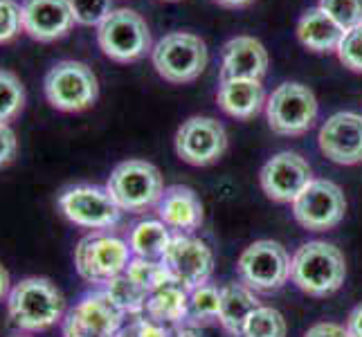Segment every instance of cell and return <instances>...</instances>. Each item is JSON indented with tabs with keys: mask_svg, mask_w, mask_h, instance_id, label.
Masks as SVG:
<instances>
[{
	"mask_svg": "<svg viewBox=\"0 0 362 337\" xmlns=\"http://www.w3.org/2000/svg\"><path fill=\"white\" fill-rule=\"evenodd\" d=\"M7 315L23 333H41L66 317V299L45 277H25L11 285L7 295Z\"/></svg>",
	"mask_w": 362,
	"mask_h": 337,
	"instance_id": "6da1fadb",
	"label": "cell"
},
{
	"mask_svg": "<svg viewBox=\"0 0 362 337\" xmlns=\"http://www.w3.org/2000/svg\"><path fill=\"white\" fill-rule=\"evenodd\" d=\"M346 261L340 247L327 241H308L291 259V279L310 297H327L342 288Z\"/></svg>",
	"mask_w": 362,
	"mask_h": 337,
	"instance_id": "7a4b0ae2",
	"label": "cell"
},
{
	"mask_svg": "<svg viewBox=\"0 0 362 337\" xmlns=\"http://www.w3.org/2000/svg\"><path fill=\"white\" fill-rule=\"evenodd\" d=\"M43 93L52 108L61 112H81L97 102L99 83L90 66L66 59L47 70Z\"/></svg>",
	"mask_w": 362,
	"mask_h": 337,
	"instance_id": "3957f363",
	"label": "cell"
},
{
	"mask_svg": "<svg viewBox=\"0 0 362 337\" xmlns=\"http://www.w3.org/2000/svg\"><path fill=\"white\" fill-rule=\"evenodd\" d=\"M129 241L110 232H90L74 247V268L90 283H108L124 274L131 264Z\"/></svg>",
	"mask_w": 362,
	"mask_h": 337,
	"instance_id": "277c9868",
	"label": "cell"
},
{
	"mask_svg": "<svg viewBox=\"0 0 362 337\" xmlns=\"http://www.w3.org/2000/svg\"><path fill=\"white\" fill-rule=\"evenodd\" d=\"M106 191L122 211H142L160 203L165 194V182L151 162L127 160L110 171Z\"/></svg>",
	"mask_w": 362,
	"mask_h": 337,
	"instance_id": "5b68a950",
	"label": "cell"
},
{
	"mask_svg": "<svg viewBox=\"0 0 362 337\" xmlns=\"http://www.w3.org/2000/svg\"><path fill=\"white\" fill-rule=\"evenodd\" d=\"M153 68L169 83H189L207 66V45L201 36L173 32L160 39L151 52Z\"/></svg>",
	"mask_w": 362,
	"mask_h": 337,
	"instance_id": "8992f818",
	"label": "cell"
},
{
	"mask_svg": "<svg viewBox=\"0 0 362 337\" xmlns=\"http://www.w3.org/2000/svg\"><path fill=\"white\" fill-rule=\"evenodd\" d=\"M97 43L108 59L117 64H131L151 49V32L137 11L113 9L97 28Z\"/></svg>",
	"mask_w": 362,
	"mask_h": 337,
	"instance_id": "52a82bcc",
	"label": "cell"
},
{
	"mask_svg": "<svg viewBox=\"0 0 362 337\" xmlns=\"http://www.w3.org/2000/svg\"><path fill=\"white\" fill-rule=\"evenodd\" d=\"M239 277L257 292H274L291 279V256L277 241H255L239 256Z\"/></svg>",
	"mask_w": 362,
	"mask_h": 337,
	"instance_id": "ba28073f",
	"label": "cell"
},
{
	"mask_svg": "<svg viewBox=\"0 0 362 337\" xmlns=\"http://www.w3.org/2000/svg\"><path fill=\"white\" fill-rule=\"evenodd\" d=\"M59 209L70 223L93 232L115 227L122 218V209L110 194L95 184H74L61 191Z\"/></svg>",
	"mask_w": 362,
	"mask_h": 337,
	"instance_id": "9c48e42d",
	"label": "cell"
},
{
	"mask_svg": "<svg viewBox=\"0 0 362 337\" xmlns=\"http://www.w3.org/2000/svg\"><path fill=\"white\" fill-rule=\"evenodd\" d=\"M268 126L286 137L304 135L317 117V99L308 85L281 83L266 104Z\"/></svg>",
	"mask_w": 362,
	"mask_h": 337,
	"instance_id": "30bf717a",
	"label": "cell"
},
{
	"mask_svg": "<svg viewBox=\"0 0 362 337\" xmlns=\"http://www.w3.org/2000/svg\"><path fill=\"white\" fill-rule=\"evenodd\" d=\"M64 337H117L124 329V313L106 290H93L74 304L64 321Z\"/></svg>",
	"mask_w": 362,
	"mask_h": 337,
	"instance_id": "8fae6325",
	"label": "cell"
},
{
	"mask_svg": "<svg viewBox=\"0 0 362 337\" xmlns=\"http://www.w3.org/2000/svg\"><path fill=\"white\" fill-rule=\"evenodd\" d=\"M346 211L342 189L331 180H310L293 201L295 220L308 232H327L340 225Z\"/></svg>",
	"mask_w": 362,
	"mask_h": 337,
	"instance_id": "7c38bea8",
	"label": "cell"
},
{
	"mask_svg": "<svg viewBox=\"0 0 362 337\" xmlns=\"http://www.w3.org/2000/svg\"><path fill=\"white\" fill-rule=\"evenodd\" d=\"M160 261L169 270L171 279L187 290L207 283L214 270V254L209 245L189 234H173Z\"/></svg>",
	"mask_w": 362,
	"mask_h": 337,
	"instance_id": "4fadbf2b",
	"label": "cell"
},
{
	"mask_svg": "<svg viewBox=\"0 0 362 337\" xmlns=\"http://www.w3.org/2000/svg\"><path fill=\"white\" fill-rule=\"evenodd\" d=\"M228 148V133L214 117H189L176 133V153L194 167L214 165Z\"/></svg>",
	"mask_w": 362,
	"mask_h": 337,
	"instance_id": "5bb4252c",
	"label": "cell"
},
{
	"mask_svg": "<svg viewBox=\"0 0 362 337\" xmlns=\"http://www.w3.org/2000/svg\"><path fill=\"white\" fill-rule=\"evenodd\" d=\"M261 189L274 203H293L313 180L308 162L295 151L272 155L259 173Z\"/></svg>",
	"mask_w": 362,
	"mask_h": 337,
	"instance_id": "9a60e30c",
	"label": "cell"
},
{
	"mask_svg": "<svg viewBox=\"0 0 362 337\" xmlns=\"http://www.w3.org/2000/svg\"><path fill=\"white\" fill-rule=\"evenodd\" d=\"M320 148L335 165L362 162V115L342 110L331 115L320 129Z\"/></svg>",
	"mask_w": 362,
	"mask_h": 337,
	"instance_id": "2e32d148",
	"label": "cell"
},
{
	"mask_svg": "<svg viewBox=\"0 0 362 337\" xmlns=\"http://www.w3.org/2000/svg\"><path fill=\"white\" fill-rule=\"evenodd\" d=\"M23 32L39 43H54L72 30L70 0H23L21 3Z\"/></svg>",
	"mask_w": 362,
	"mask_h": 337,
	"instance_id": "e0dca14e",
	"label": "cell"
},
{
	"mask_svg": "<svg viewBox=\"0 0 362 337\" xmlns=\"http://www.w3.org/2000/svg\"><path fill=\"white\" fill-rule=\"evenodd\" d=\"M268 70V52L261 41L252 36H236L223 47V64H221V81L230 79H255Z\"/></svg>",
	"mask_w": 362,
	"mask_h": 337,
	"instance_id": "ac0fdd59",
	"label": "cell"
},
{
	"mask_svg": "<svg viewBox=\"0 0 362 337\" xmlns=\"http://www.w3.org/2000/svg\"><path fill=\"white\" fill-rule=\"evenodd\" d=\"M158 216L167 227L196 230L203 223V203L189 187L173 184L160 198Z\"/></svg>",
	"mask_w": 362,
	"mask_h": 337,
	"instance_id": "d6986e66",
	"label": "cell"
},
{
	"mask_svg": "<svg viewBox=\"0 0 362 337\" xmlns=\"http://www.w3.org/2000/svg\"><path fill=\"white\" fill-rule=\"evenodd\" d=\"M216 102L228 112L230 117L236 119H250L264 108L266 93L261 81L255 79H230L221 81V88L216 93Z\"/></svg>",
	"mask_w": 362,
	"mask_h": 337,
	"instance_id": "ffe728a7",
	"label": "cell"
},
{
	"mask_svg": "<svg viewBox=\"0 0 362 337\" xmlns=\"http://www.w3.org/2000/svg\"><path fill=\"white\" fill-rule=\"evenodd\" d=\"M344 30L322 7L308 9L297 23V39L313 52H333L338 49Z\"/></svg>",
	"mask_w": 362,
	"mask_h": 337,
	"instance_id": "44dd1931",
	"label": "cell"
},
{
	"mask_svg": "<svg viewBox=\"0 0 362 337\" xmlns=\"http://www.w3.org/2000/svg\"><path fill=\"white\" fill-rule=\"evenodd\" d=\"M259 308V299L245 283H230L221 288V310L218 321L232 337H239L247 317Z\"/></svg>",
	"mask_w": 362,
	"mask_h": 337,
	"instance_id": "7402d4cb",
	"label": "cell"
},
{
	"mask_svg": "<svg viewBox=\"0 0 362 337\" xmlns=\"http://www.w3.org/2000/svg\"><path fill=\"white\" fill-rule=\"evenodd\" d=\"M187 313H189V290L182 288L176 281L162 285L160 290L148 295L144 306L146 319L160 324V326H165V324H180L187 319Z\"/></svg>",
	"mask_w": 362,
	"mask_h": 337,
	"instance_id": "603a6c76",
	"label": "cell"
},
{
	"mask_svg": "<svg viewBox=\"0 0 362 337\" xmlns=\"http://www.w3.org/2000/svg\"><path fill=\"white\" fill-rule=\"evenodd\" d=\"M169 241L171 234L162 220H142L129 232V247L137 259H162Z\"/></svg>",
	"mask_w": 362,
	"mask_h": 337,
	"instance_id": "cb8c5ba5",
	"label": "cell"
},
{
	"mask_svg": "<svg viewBox=\"0 0 362 337\" xmlns=\"http://www.w3.org/2000/svg\"><path fill=\"white\" fill-rule=\"evenodd\" d=\"M104 290L110 299H113L115 306L124 315H142L144 313L148 292H144L140 285L133 283L127 274H119V277L104 283Z\"/></svg>",
	"mask_w": 362,
	"mask_h": 337,
	"instance_id": "d4e9b609",
	"label": "cell"
},
{
	"mask_svg": "<svg viewBox=\"0 0 362 337\" xmlns=\"http://www.w3.org/2000/svg\"><path fill=\"white\" fill-rule=\"evenodd\" d=\"M218 310H221V288L211 283H203L198 288L189 290V313H187V321L192 326L216 321Z\"/></svg>",
	"mask_w": 362,
	"mask_h": 337,
	"instance_id": "484cf974",
	"label": "cell"
},
{
	"mask_svg": "<svg viewBox=\"0 0 362 337\" xmlns=\"http://www.w3.org/2000/svg\"><path fill=\"white\" fill-rule=\"evenodd\" d=\"M124 274L133 281V283H137L140 288L144 290V292H156V290H160L162 285H167V283H171L173 279H171V274H169V270L162 266V261H151V259H131V264H129V268L124 270Z\"/></svg>",
	"mask_w": 362,
	"mask_h": 337,
	"instance_id": "4316f807",
	"label": "cell"
},
{
	"mask_svg": "<svg viewBox=\"0 0 362 337\" xmlns=\"http://www.w3.org/2000/svg\"><path fill=\"white\" fill-rule=\"evenodd\" d=\"M286 331L288 326L277 308L259 306L243 324L239 337H286Z\"/></svg>",
	"mask_w": 362,
	"mask_h": 337,
	"instance_id": "83f0119b",
	"label": "cell"
},
{
	"mask_svg": "<svg viewBox=\"0 0 362 337\" xmlns=\"http://www.w3.org/2000/svg\"><path fill=\"white\" fill-rule=\"evenodd\" d=\"M25 108L23 81L11 70L0 68V124L16 119Z\"/></svg>",
	"mask_w": 362,
	"mask_h": 337,
	"instance_id": "f1b7e54d",
	"label": "cell"
},
{
	"mask_svg": "<svg viewBox=\"0 0 362 337\" xmlns=\"http://www.w3.org/2000/svg\"><path fill=\"white\" fill-rule=\"evenodd\" d=\"M72 18L83 28H99L113 11V0H70Z\"/></svg>",
	"mask_w": 362,
	"mask_h": 337,
	"instance_id": "f546056e",
	"label": "cell"
},
{
	"mask_svg": "<svg viewBox=\"0 0 362 337\" xmlns=\"http://www.w3.org/2000/svg\"><path fill=\"white\" fill-rule=\"evenodd\" d=\"M320 7L327 11L344 32L362 25V0H320Z\"/></svg>",
	"mask_w": 362,
	"mask_h": 337,
	"instance_id": "4dcf8cb0",
	"label": "cell"
},
{
	"mask_svg": "<svg viewBox=\"0 0 362 337\" xmlns=\"http://www.w3.org/2000/svg\"><path fill=\"white\" fill-rule=\"evenodd\" d=\"M335 52H338V59L344 68L354 72H362V25L344 32Z\"/></svg>",
	"mask_w": 362,
	"mask_h": 337,
	"instance_id": "1f68e13d",
	"label": "cell"
},
{
	"mask_svg": "<svg viewBox=\"0 0 362 337\" xmlns=\"http://www.w3.org/2000/svg\"><path fill=\"white\" fill-rule=\"evenodd\" d=\"M23 32L21 5L16 0H0V45L14 41Z\"/></svg>",
	"mask_w": 362,
	"mask_h": 337,
	"instance_id": "d6a6232c",
	"label": "cell"
},
{
	"mask_svg": "<svg viewBox=\"0 0 362 337\" xmlns=\"http://www.w3.org/2000/svg\"><path fill=\"white\" fill-rule=\"evenodd\" d=\"M117 337H171L165 326H160V324L151 321V319H135L133 324H129V326H124L119 331Z\"/></svg>",
	"mask_w": 362,
	"mask_h": 337,
	"instance_id": "836d02e7",
	"label": "cell"
},
{
	"mask_svg": "<svg viewBox=\"0 0 362 337\" xmlns=\"http://www.w3.org/2000/svg\"><path fill=\"white\" fill-rule=\"evenodd\" d=\"M18 151V140L16 133L9 124H0V169L11 165Z\"/></svg>",
	"mask_w": 362,
	"mask_h": 337,
	"instance_id": "e575fe53",
	"label": "cell"
},
{
	"mask_svg": "<svg viewBox=\"0 0 362 337\" xmlns=\"http://www.w3.org/2000/svg\"><path fill=\"white\" fill-rule=\"evenodd\" d=\"M304 337H349V331L344 326L335 321H320V324H313Z\"/></svg>",
	"mask_w": 362,
	"mask_h": 337,
	"instance_id": "d590c367",
	"label": "cell"
},
{
	"mask_svg": "<svg viewBox=\"0 0 362 337\" xmlns=\"http://www.w3.org/2000/svg\"><path fill=\"white\" fill-rule=\"evenodd\" d=\"M349 337H362V304L351 310V315L346 319Z\"/></svg>",
	"mask_w": 362,
	"mask_h": 337,
	"instance_id": "8d00e7d4",
	"label": "cell"
},
{
	"mask_svg": "<svg viewBox=\"0 0 362 337\" xmlns=\"http://www.w3.org/2000/svg\"><path fill=\"white\" fill-rule=\"evenodd\" d=\"M9 290H11V279H9V272H7V268H5L3 264H0V299H7Z\"/></svg>",
	"mask_w": 362,
	"mask_h": 337,
	"instance_id": "74e56055",
	"label": "cell"
},
{
	"mask_svg": "<svg viewBox=\"0 0 362 337\" xmlns=\"http://www.w3.org/2000/svg\"><path fill=\"white\" fill-rule=\"evenodd\" d=\"M171 337H201V335L196 333L194 326H178L176 331L171 333Z\"/></svg>",
	"mask_w": 362,
	"mask_h": 337,
	"instance_id": "f35d334b",
	"label": "cell"
},
{
	"mask_svg": "<svg viewBox=\"0 0 362 337\" xmlns=\"http://www.w3.org/2000/svg\"><path fill=\"white\" fill-rule=\"evenodd\" d=\"M223 7H243V5H250L252 0H216Z\"/></svg>",
	"mask_w": 362,
	"mask_h": 337,
	"instance_id": "ab89813d",
	"label": "cell"
},
{
	"mask_svg": "<svg viewBox=\"0 0 362 337\" xmlns=\"http://www.w3.org/2000/svg\"><path fill=\"white\" fill-rule=\"evenodd\" d=\"M11 337H28V335H11Z\"/></svg>",
	"mask_w": 362,
	"mask_h": 337,
	"instance_id": "60d3db41",
	"label": "cell"
}]
</instances>
